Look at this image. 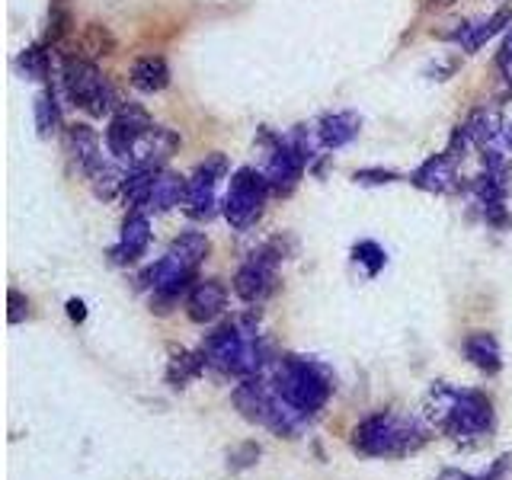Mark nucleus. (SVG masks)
Listing matches in <instances>:
<instances>
[{"label":"nucleus","instance_id":"nucleus-1","mask_svg":"<svg viewBox=\"0 0 512 480\" xmlns=\"http://www.w3.org/2000/svg\"><path fill=\"white\" fill-rule=\"evenodd\" d=\"M208 237L202 231H186L170 244V250L160 256L154 266L141 272V285L151 288V311L167 314L180 295H189L196 285V272L208 256Z\"/></svg>","mask_w":512,"mask_h":480},{"label":"nucleus","instance_id":"nucleus-2","mask_svg":"<svg viewBox=\"0 0 512 480\" xmlns=\"http://www.w3.org/2000/svg\"><path fill=\"white\" fill-rule=\"evenodd\" d=\"M426 407H429V420L455 442L484 439L496 426L493 400L480 391L452 388V384H436V388L429 391Z\"/></svg>","mask_w":512,"mask_h":480},{"label":"nucleus","instance_id":"nucleus-3","mask_svg":"<svg viewBox=\"0 0 512 480\" xmlns=\"http://www.w3.org/2000/svg\"><path fill=\"white\" fill-rule=\"evenodd\" d=\"M202 356L221 375L253 378L263 375V368L269 362V346L256 333L253 320H228V324L215 327L202 340Z\"/></svg>","mask_w":512,"mask_h":480},{"label":"nucleus","instance_id":"nucleus-4","mask_svg":"<svg viewBox=\"0 0 512 480\" xmlns=\"http://www.w3.org/2000/svg\"><path fill=\"white\" fill-rule=\"evenodd\" d=\"M429 442V429L410 413L378 410L352 429V452L365 458H407Z\"/></svg>","mask_w":512,"mask_h":480},{"label":"nucleus","instance_id":"nucleus-5","mask_svg":"<svg viewBox=\"0 0 512 480\" xmlns=\"http://www.w3.org/2000/svg\"><path fill=\"white\" fill-rule=\"evenodd\" d=\"M231 400H234L237 413L244 416L247 423L263 426V429L272 432V436H282V439H295L298 432L304 429V423H308V416H304L301 410H295L279 394L276 381H266L263 375L240 378Z\"/></svg>","mask_w":512,"mask_h":480},{"label":"nucleus","instance_id":"nucleus-6","mask_svg":"<svg viewBox=\"0 0 512 480\" xmlns=\"http://www.w3.org/2000/svg\"><path fill=\"white\" fill-rule=\"evenodd\" d=\"M276 388L279 394L292 404L295 410H301L304 416H314L327 407V400L333 394V378L320 362L304 359L288 352L276 362Z\"/></svg>","mask_w":512,"mask_h":480},{"label":"nucleus","instance_id":"nucleus-7","mask_svg":"<svg viewBox=\"0 0 512 480\" xmlns=\"http://www.w3.org/2000/svg\"><path fill=\"white\" fill-rule=\"evenodd\" d=\"M269 180L266 173L253 167H240L231 173L228 192H224V218L234 231H247L260 221L266 199H269Z\"/></svg>","mask_w":512,"mask_h":480},{"label":"nucleus","instance_id":"nucleus-8","mask_svg":"<svg viewBox=\"0 0 512 480\" xmlns=\"http://www.w3.org/2000/svg\"><path fill=\"white\" fill-rule=\"evenodd\" d=\"M64 93L77 109L90 112V116H106L116 106L109 80L90 58H64Z\"/></svg>","mask_w":512,"mask_h":480},{"label":"nucleus","instance_id":"nucleus-9","mask_svg":"<svg viewBox=\"0 0 512 480\" xmlns=\"http://www.w3.org/2000/svg\"><path fill=\"white\" fill-rule=\"evenodd\" d=\"M279 263H282V240H269L266 247L256 250L250 260L237 269V276H234L237 298L247 304H263L266 298H272V292L279 288V276H276Z\"/></svg>","mask_w":512,"mask_h":480},{"label":"nucleus","instance_id":"nucleus-10","mask_svg":"<svg viewBox=\"0 0 512 480\" xmlns=\"http://www.w3.org/2000/svg\"><path fill=\"white\" fill-rule=\"evenodd\" d=\"M228 176V157L224 154H212L205 157L202 164L196 167V173L186 180V199H183V212L192 221H208L215 218L218 212V199H215V189L218 183Z\"/></svg>","mask_w":512,"mask_h":480},{"label":"nucleus","instance_id":"nucleus-11","mask_svg":"<svg viewBox=\"0 0 512 480\" xmlns=\"http://www.w3.org/2000/svg\"><path fill=\"white\" fill-rule=\"evenodd\" d=\"M151 125H154L151 116L141 106H132V103L119 106V112L112 116V122L106 128V151L112 154V160H122L128 167L135 144L141 141V135L148 132Z\"/></svg>","mask_w":512,"mask_h":480},{"label":"nucleus","instance_id":"nucleus-12","mask_svg":"<svg viewBox=\"0 0 512 480\" xmlns=\"http://www.w3.org/2000/svg\"><path fill=\"white\" fill-rule=\"evenodd\" d=\"M176 151H180V135L170 132L164 125H151L148 132L141 135V141L135 144L128 167L132 170H164V164Z\"/></svg>","mask_w":512,"mask_h":480},{"label":"nucleus","instance_id":"nucleus-13","mask_svg":"<svg viewBox=\"0 0 512 480\" xmlns=\"http://www.w3.org/2000/svg\"><path fill=\"white\" fill-rule=\"evenodd\" d=\"M304 164H308V157H304L292 141H279L276 148H272L269 154V164H266V180H269V189L272 192H292L301 180V173H304Z\"/></svg>","mask_w":512,"mask_h":480},{"label":"nucleus","instance_id":"nucleus-14","mask_svg":"<svg viewBox=\"0 0 512 480\" xmlns=\"http://www.w3.org/2000/svg\"><path fill=\"white\" fill-rule=\"evenodd\" d=\"M228 308V288L218 279H199L186 295V314L192 324H215Z\"/></svg>","mask_w":512,"mask_h":480},{"label":"nucleus","instance_id":"nucleus-15","mask_svg":"<svg viewBox=\"0 0 512 480\" xmlns=\"http://www.w3.org/2000/svg\"><path fill=\"white\" fill-rule=\"evenodd\" d=\"M148 244H151V221H148V215L141 212V208H132V212H128L125 221H122L119 244L109 250V256H112V263L128 266V263H135L138 256H144Z\"/></svg>","mask_w":512,"mask_h":480},{"label":"nucleus","instance_id":"nucleus-16","mask_svg":"<svg viewBox=\"0 0 512 480\" xmlns=\"http://www.w3.org/2000/svg\"><path fill=\"white\" fill-rule=\"evenodd\" d=\"M413 186L423 192H452L458 189V170L452 154H432L420 170L413 173Z\"/></svg>","mask_w":512,"mask_h":480},{"label":"nucleus","instance_id":"nucleus-17","mask_svg":"<svg viewBox=\"0 0 512 480\" xmlns=\"http://www.w3.org/2000/svg\"><path fill=\"white\" fill-rule=\"evenodd\" d=\"M464 359H468L477 372L484 375H496L503 368V349H500V340H496L493 333L487 330H477V333H468L464 336Z\"/></svg>","mask_w":512,"mask_h":480},{"label":"nucleus","instance_id":"nucleus-18","mask_svg":"<svg viewBox=\"0 0 512 480\" xmlns=\"http://www.w3.org/2000/svg\"><path fill=\"white\" fill-rule=\"evenodd\" d=\"M64 151L71 154V160L84 173H90L103 160V154H100V138H96V132H93L90 125H80V122L77 125H68V132H64Z\"/></svg>","mask_w":512,"mask_h":480},{"label":"nucleus","instance_id":"nucleus-19","mask_svg":"<svg viewBox=\"0 0 512 480\" xmlns=\"http://www.w3.org/2000/svg\"><path fill=\"white\" fill-rule=\"evenodd\" d=\"M183 199H186V176L173 170H157L144 208H151V212H170V208L183 205Z\"/></svg>","mask_w":512,"mask_h":480},{"label":"nucleus","instance_id":"nucleus-20","mask_svg":"<svg viewBox=\"0 0 512 480\" xmlns=\"http://www.w3.org/2000/svg\"><path fill=\"white\" fill-rule=\"evenodd\" d=\"M362 128V119L356 112H333V116H324L317 125V141L324 144V148L336 151V148H346V144L359 135Z\"/></svg>","mask_w":512,"mask_h":480},{"label":"nucleus","instance_id":"nucleus-21","mask_svg":"<svg viewBox=\"0 0 512 480\" xmlns=\"http://www.w3.org/2000/svg\"><path fill=\"white\" fill-rule=\"evenodd\" d=\"M128 80L141 93H160L170 84V68L160 55H141L135 58L132 71H128Z\"/></svg>","mask_w":512,"mask_h":480},{"label":"nucleus","instance_id":"nucleus-22","mask_svg":"<svg viewBox=\"0 0 512 480\" xmlns=\"http://www.w3.org/2000/svg\"><path fill=\"white\" fill-rule=\"evenodd\" d=\"M464 135L471 138V144H493V141H500L503 135V116H500V109H493V106H480L474 109L468 119H464Z\"/></svg>","mask_w":512,"mask_h":480},{"label":"nucleus","instance_id":"nucleus-23","mask_svg":"<svg viewBox=\"0 0 512 480\" xmlns=\"http://www.w3.org/2000/svg\"><path fill=\"white\" fill-rule=\"evenodd\" d=\"M128 170L122 160H100L87 176H90V186L100 199H116L125 192V180H128Z\"/></svg>","mask_w":512,"mask_h":480},{"label":"nucleus","instance_id":"nucleus-24","mask_svg":"<svg viewBox=\"0 0 512 480\" xmlns=\"http://www.w3.org/2000/svg\"><path fill=\"white\" fill-rule=\"evenodd\" d=\"M509 23H512V13H509V10H496L493 16H487V20H480L477 26H464V29L458 32V42H461L464 52H477L480 45L490 42V39L496 36V32L506 29Z\"/></svg>","mask_w":512,"mask_h":480},{"label":"nucleus","instance_id":"nucleus-25","mask_svg":"<svg viewBox=\"0 0 512 480\" xmlns=\"http://www.w3.org/2000/svg\"><path fill=\"white\" fill-rule=\"evenodd\" d=\"M205 356H202V349L199 352H173V359L167 365V381H170V388H186V384L196 381L202 372H205Z\"/></svg>","mask_w":512,"mask_h":480},{"label":"nucleus","instance_id":"nucleus-26","mask_svg":"<svg viewBox=\"0 0 512 480\" xmlns=\"http://www.w3.org/2000/svg\"><path fill=\"white\" fill-rule=\"evenodd\" d=\"M77 45H80V58L93 61V58H106L116 52V36H112V29L103 23H87L80 29Z\"/></svg>","mask_w":512,"mask_h":480},{"label":"nucleus","instance_id":"nucleus-27","mask_svg":"<svg viewBox=\"0 0 512 480\" xmlns=\"http://www.w3.org/2000/svg\"><path fill=\"white\" fill-rule=\"evenodd\" d=\"M61 125V109H58V96L55 90H42L36 96V128L42 138H52Z\"/></svg>","mask_w":512,"mask_h":480},{"label":"nucleus","instance_id":"nucleus-28","mask_svg":"<svg viewBox=\"0 0 512 480\" xmlns=\"http://www.w3.org/2000/svg\"><path fill=\"white\" fill-rule=\"evenodd\" d=\"M436 480H512V455H500L487 471H480V474L458 471V468H445Z\"/></svg>","mask_w":512,"mask_h":480},{"label":"nucleus","instance_id":"nucleus-29","mask_svg":"<svg viewBox=\"0 0 512 480\" xmlns=\"http://www.w3.org/2000/svg\"><path fill=\"white\" fill-rule=\"evenodd\" d=\"M16 68L23 71L26 80H48V71H52V61H48L45 45H29L16 58Z\"/></svg>","mask_w":512,"mask_h":480},{"label":"nucleus","instance_id":"nucleus-30","mask_svg":"<svg viewBox=\"0 0 512 480\" xmlns=\"http://www.w3.org/2000/svg\"><path fill=\"white\" fill-rule=\"evenodd\" d=\"M352 260L362 263L368 276H378L384 263H388V256H384L381 244H375V240H359V244L352 247Z\"/></svg>","mask_w":512,"mask_h":480},{"label":"nucleus","instance_id":"nucleus-31","mask_svg":"<svg viewBox=\"0 0 512 480\" xmlns=\"http://www.w3.org/2000/svg\"><path fill=\"white\" fill-rule=\"evenodd\" d=\"M68 26H71V16L68 10L55 7L52 13H48V29H45V45H58L64 36H68Z\"/></svg>","mask_w":512,"mask_h":480},{"label":"nucleus","instance_id":"nucleus-32","mask_svg":"<svg viewBox=\"0 0 512 480\" xmlns=\"http://www.w3.org/2000/svg\"><path fill=\"white\" fill-rule=\"evenodd\" d=\"M256 458H260V445H256V442H244V445L234 448V452L228 455V468L231 471L250 468V464H256Z\"/></svg>","mask_w":512,"mask_h":480},{"label":"nucleus","instance_id":"nucleus-33","mask_svg":"<svg viewBox=\"0 0 512 480\" xmlns=\"http://www.w3.org/2000/svg\"><path fill=\"white\" fill-rule=\"evenodd\" d=\"M10 298V311H7V320L16 327V324H23V320L29 317V298L23 292H16V288H10L7 292Z\"/></svg>","mask_w":512,"mask_h":480},{"label":"nucleus","instance_id":"nucleus-34","mask_svg":"<svg viewBox=\"0 0 512 480\" xmlns=\"http://www.w3.org/2000/svg\"><path fill=\"white\" fill-rule=\"evenodd\" d=\"M352 180L362 183V186H384V183L400 180V176L391 173V170H356V176H352Z\"/></svg>","mask_w":512,"mask_h":480},{"label":"nucleus","instance_id":"nucleus-35","mask_svg":"<svg viewBox=\"0 0 512 480\" xmlns=\"http://www.w3.org/2000/svg\"><path fill=\"white\" fill-rule=\"evenodd\" d=\"M68 317L74 320V324H84V320H87V304L80 301V298H71L68 301Z\"/></svg>","mask_w":512,"mask_h":480},{"label":"nucleus","instance_id":"nucleus-36","mask_svg":"<svg viewBox=\"0 0 512 480\" xmlns=\"http://www.w3.org/2000/svg\"><path fill=\"white\" fill-rule=\"evenodd\" d=\"M455 0H423V7L426 10H442V7H452Z\"/></svg>","mask_w":512,"mask_h":480}]
</instances>
